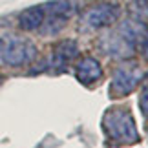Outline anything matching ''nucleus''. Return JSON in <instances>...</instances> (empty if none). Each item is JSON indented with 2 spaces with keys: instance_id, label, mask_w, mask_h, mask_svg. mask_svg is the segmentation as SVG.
<instances>
[{
  "instance_id": "f257e3e1",
  "label": "nucleus",
  "mask_w": 148,
  "mask_h": 148,
  "mask_svg": "<svg viewBox=\"0 0 148 148\" xmlns=\"http://www.w3.org/2000/svg\"><path fill=\"white\" fill-rule=\"evenodd\" d=\"M146 33V26L141 18H130L119 24V27L110 35L102 37L101 48L106 55L115 59H126L135 51V44Z\"/></svg>"
},
{
  "instance_id": "f03ea898",
  "label": "nucleus",
  "mask_w": 148,
  "mask_h": 148,
  "mask_svg": "<svg viewBox=\"0 0 148 148\" xmlns=\"http://www.w3.org/2000/svg\"><path fill=\"white\" fill-rule=\"evenodd\" d=\"M102 130L117 145H135L139 143V132L135 119L126 106H113L106 110L102 117Z\"/></svg>"
},
{
  "instance_id": "7ed1b4c3",
  "label": "nucleus",
  "mask_w": 148,
  "mask_h": 148,
  "mask_svg": "<svg viewBox=\"0 0 148 148\" xmlns=\"http://www.w3.org/2000/svg\"><path fill=\"white\" fill-rule=\"evenodd\" d=\"M35 57H37V48L27 38H22L18 35L0 37V60L5 66L18 68L29 64Z\"/></svg>"
},
{
  "instance_id": "20e7f679",
  "label": "nucleus",
  "mask_w": 148,
  "mask_h": 148,
  "mask_svg": "<svg viewBox=\"0 0 148 148\" xmlns=\"http://www.w3.org/2000/svg\"><path fill=\"white\" fill-rule=\"evenodd\" d=\"M143 81V70L137 62H124L113 71L112 84H110V95L113 99L126 97L134 92Z\"/></svg>"
},
{
  "instance_id": "39448f33",
  "label": "nucleus",
  "mask_w": 148,
  "mask_h": 148,
  "mask_svg": "<svg viewBox=\"0 0 148 148\" xmlns=\"http://www.w3.org/2000/svg\"><path fill=\"white\" fill-rule=\"evenodd\" d=\"M121 16V8L115 2H102L93 8H90L82 15V27L90 31H97L102 27L115 24Z\"/></svg>"
},
{
  "instance_id": "423d86ee",
  "label": "nucleus",
  "mask_w": 148,
  "mask_h": 148,
  "mask_svg": "<svg viewBox=\"0 0 148 148\" xmlns=\"http://www.w3.org/2000/svg\"><path fill=\"white\" fill-rule=\"evenodd\" d=\"M75 77L82 84H93L101 81L102 77V66L95 57H84L75 66Z\"/></svg>"
},
{
  "instance_id": "0eeeda50",
  "label": "nucleus",
  "mask_w": 148,
  "mask_h": 148,
  "mask_svg": "<svg viewBox=\"0 0 148 148\" xmlns=\"http://www.w3.org/2000/svg\"><path fill=\"white\" fill-rule=\"evenodd\" d=\"M77 55H79L77 42L71 40V38H68V40H62L53 48L49 60H51V66L53 68H64V66L70 64Z\"/></svg>"
},
{
  "instance_id": "6e6552de",
  "label": "nucleus",
  "mask_w": 148,
  "mask_h": 148,
  "mask_svg": "<svg viewBox=\"0 0 148 148\" xmlns=\"http://www.w3.org/2000/svg\"><path fill=\"white\" fill-rule=\"evenodd\" d=\"M44 8L42 5H31L18 15V27L24 31H38L44 22Z\"/></svg>"
},
{
  "instance_id": "1a4fd4ad",
  "label": "nucleus",
  "mask_w": 148,
  "mask_h": 148,
  "mask_svg": "<svg viewBox=\"0 0 148 148\" xmlns=\"http://www.w3.org/2000/svg\"><path fill=\"white\" fill-rule=\"evenodd\" d=\"M42 8H44V13L60 16V18H66V20H70L73 11H75L70 0H51V2H46Z\"/></svg>"
},
{
  "instance_id": "9d476101",
  "label": "nucleus",
  "mask_w": 148,
  "mask_h": 148,
  "mask_svg": "<svg viewBox=\"0 0 148 148\" xmlns=\"http://www.w3.org/2000/svg\"><path fill=\"white\" fill-rule=\"evenodd\" d=\"M130 8L135 18H148V0H134Z\"/></svg>"
},
{
  "instance_id": "9b49d317",
  "label": "nucleus",
  "mask_w": 148,
  "mask_h": 148,
  "mask_svg": "<svg viewBox=\"0 0 148 148\" xmlns=\"http://www.w3.org/2000/svg\"><path fill=\"white\" fill-rule=\"evenodd\" d=\"M139 108L141 112L145 113V115L148 117V82L143 86V90H141V97H139Z\"/></svg>"
},
{
  "instance_id": "f8f14e48",
  "label": "nucleus",
  "mask_w": 148,
  "mask_h": 148,
  "mask_svg": "<svg viewBox=\"0 0 148 148\" xmlns=\"http://www.w3.org/2000/svg\"><path fill=\"white\" fill-rule=\"evenodd\" d=\"M143 42H145V49L148 51V33H145V37H143Z\"/></svg>"
}]
</instances>
